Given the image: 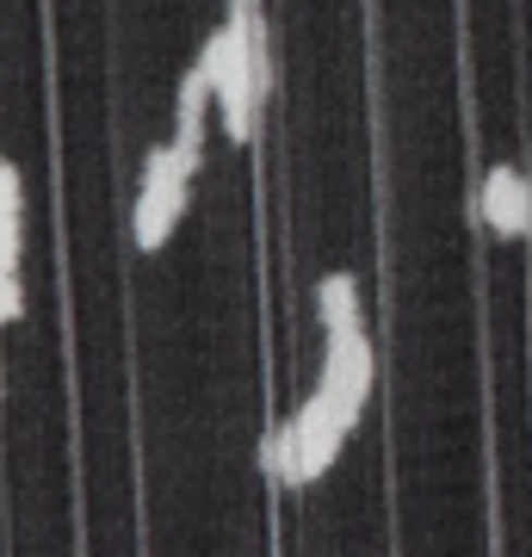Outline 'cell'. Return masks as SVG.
<instances>
[{
    "label": "cell",
    "mask_w": 532,
    "mask_h": 557,
    "mask_svg": "<svg viewBox=\"0 0 532 557\" xmlns=\"http://www.w3.org/2000/svg\"><path fill=\"white\" fill-rule=\"evenodd\" d=\"M198 69L211 75L218 94V124L223 137L248 143L255 137V112L273 87V57H267V20H260V0H230L223 25L205 38Z\"/></svg>",
    "instance_id": "1"
},
{
    "label": "cell",
    "mask_w": 532,
    "mask_h": 557,
    "mask_svg": "<svg viewBox=\"0 0 532 557\" xmlns=\"http://www.w3.org/2000/svg\"><path fill=\"white\" fill-rule=\"evenodd\" d=\"M198 149H205V143L168 137V143H156V149L143 156V186H137V211H131V236H137V248H149V255H156L161 242L174 236V223L186 218Z\"/></svg>",
    "instance_id": "2"
},
{
    "label": "cell",
    "mask_w": 532,
    "mask_h": 557,
    "mask_svg": "<svg viewBox=\"0 0 532 557\" xmlns=\"http://www.w3.org/2000/svg\"><path fill=\"white\" fill-rule=\"evenodd\" d=\"M316 384L335 391L354 416L366 409V397H372V335H366V322L322 335V372H316Z\"/></svg>",
    "instance_id": "3"
},
{
    "label": "cell",
    "mask_w": 532,
    "mask_h": 557,
    "mask_svg": "<svg viewBox=\"0 0 532 557\" xmlns=\"http://www.w3.org/2000/svg\"><path fill=\"white\" fill-rule=\"evenodd\" d=\"M483 223H490L495 236H532V174L527 168H514V161H495L490 174H483Z\"/></svg>",
    "instance_id": "4"
},
{
    "label": "cell",
    "mask_w": 532,
    "mask_h": 557,
    "mask_svg": "<svg viewBox=\"0 0 532 557\" xmlns=\"http://www.w3.org/2000/svg\"><path fill=\"white\" fill-rule=\"evenodd\" d=\"M316 317H322V335L359 329V285H354V273H322L316 278Z\"/></svg>",
    "instance_id": "5"
},
{
    "label": "cell",
    "mask_w": 532,
    "mask_h": 557,
    "mask_svg": "<svg viewBox=\"0 0 532 557\" xmlns=\"http://www.w3.org/2000/svg\"><path fill=\"white\" fill-rule=\"evenodd\" d=\"M25 310V285H20V273H7L0 278V322H13Z\"/></svg>",
    "instance_id": "6"
}]
</instances>
